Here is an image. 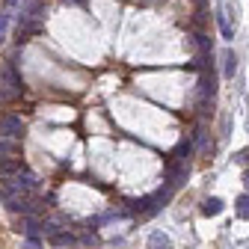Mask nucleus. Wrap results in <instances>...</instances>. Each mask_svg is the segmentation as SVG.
I'll return each mask as SVG.
<instances>
[{"instance_id":"f257e3e1","label":"nucleus","mask_w":249,"mask_h":249,"mask_svg":"<svg viewBox=\"0 0 249 249\" xmlns=\"http://www.w3.org/2000/svg\"><path fill=\"white\" fill-rule=\"evenodd\" d=\"M24 134V122L18 116H3L0 119V137H9V140H18Z\"/></svg>"},{"instance_id":"f03ea898","label":"nucleus","mask_w":249,"mask_h":249,"mask_svg":"<svg viewBox=\"0 0 249 249\" xmlns=\"http://www.w3.org/2000/svg\"><path fill=\"white\" fill-rule=\"evenodd\" d=\"M199 92H202V101H211V98H213V92H216V77H213L211 71H202Z\"/></svg>"},{"instance_id":"7ed1b4c3","label":"nucleus","mask_w":249,"mask_h":249,"mask_svg":"<svg viewBox=\"0 0 249 249\" xmlns=\"http://www.w3.org/2000/svg\"><path fill=\"white\" fill-rule=\"evenodd\" d=\"M18 172H24V169H21V160H18V158L0 160V178H15Z\"/></svg>"},{"instance_id":"20e7f679","label":"nucleus","mask_w":249,"mask_h":249,"mask_svg":"<svg viewBox=\"0 0 249 249\" xmlns=\"http://www.w3.org/2000/svg\"><path fill=\"white\" fill-rule=\"evenodd\" d=\"M24 234H27V240H39L42 237V223L36 220V216H27L24 220V229H21Z\"/></svg>"},{"instance_id":"39448f33","label":"nucleus","mask_w":249,"mask_h":249,"mask_svg":"<svg viewBox=\"0 0 249 249\" xmlns=\"http://www.w3.org/2000/svg\"><path fill=\"white\" fill-rule=\"evenodd\" d=\"M21 92H24V86H12V83H3V80H0V104L15 101Z\"/></svg>"},{"instance_id":"423d86ee","label":"nucleus","mask_w":249,"mask_h":249,"mask_svg":"<svg viewBox=\"0 0 249 249\" xmlns=\"http://www.w3.org/2000/svg\"><path fill=\"white\" fill-rule=\"evenodd\" d=\"M9 158H18V142L9 137H0V160H9Z\"/></svg>"},{"instance_id":"0eeeda50","label":"nucleus","mask_w":249,"mask_h":249,"mask_svg":"<svg viewBox=\"0 0 249 249\" xmlns=\"http://www.w3.org/2000/svg\"><path fill=\"white\" fill-rule=\"evenodd\" d=\"M148 249H172V240L163 234V231H154L148 237Z\"/></svg>"},{"instance_id":"6e6552de","label":"nucleus","mask_w":249,"mask_h":249,"mask_svg":"<svg viewBox=\"0 0 249 249\" xmlns=\"http://www.w3.org/2000/svg\"><path fill=\"white\" fill-rule=\"evenodd\" d=\"M220 211H223V199L211 196V199H205V202H202V213H205V216H216Z\"/></svg>"},{"instance_id":"1a4fd4ad","label":"nucleus","mask_w":249,"mask_h":249,"mask_svg":"<svg viewBox=\"0 0 249 249\" xmlns=\"http://www.w3.org/2000/svg\"><path fill=\"white\" fill-rule=\"evenodd\" d=\"M74 240H77V237H74V234H69V231H56V234L51 237V243H53V246H59V249H62V246H74Z\"/></svg>"},{"instance_id":"9d476101","label":"nucleus","mask_w":249,"mask_h":249,"mask_svg":"<svg viewBox=\"0 0 249 249\" xmlns=\"http://www.w3.org/2000/svg\"><path fill=\"white\" fill-rule=\"evenodd\" d=\"M190 151H193V140H181V142L175 145V151H172V158H175V160H184Z\"/></svg>"},{"instance_id":"9b49d317","label":"nucleus","mask_w":249,"mask_h":249,"mask_svg":"<svg viewBox=\"0 0 249 249\" xmlns=\"http://www.w3.org/2000/svg\"><path fill=\"white\" fill-rule=\"evenodd\" d=\"M234 205H237V216H240V220H249V193H243Z\"/></svg>"},{"instance_id":"f8f14e48","label":"nucleus","mask_w":249,"mask_h":249,"mask_svg":"<svg viewBox=\"0 0 249 249\" xmlns=\"http://www.w3.org/2000/svg\"><path fill=\"white\" fill-rule=\"evenodd\" d=\"M234 69H237V56L234 51H226V77H234Z\"/></svg>"},{"instance_id":"ddd939ff","label":"nucleus","mask_w":249,"mask_h":249,"mask_svg":"<svg viewBox=\"0 0 249 249\" xmlns=\"http://www.w3.org/2000/svg\"><path fill=\"white\" fill-rule=\"evenodd\" d=\"M216 24H220V30H223L226 39H234V30H231V24L226 21V15H216Z\"/></svg>"},{"instance_id":"4468645a","label":"nucleus","mask_w":249,"mask_h":249,"mask_svg":"<svg viewBox=\"0 0 249 249\" xmlns=\"http://www.w3.org/2000/svg\"><path fill=\"white\" fill-rule=\"evenodd\" d=\"M196 45H199V51H202V53H208V51H211V42H208V36H202V33L196 36Z\"/></svg>"},{"instance_id":"2eb2a0df","label":"nucleus","mask_w":249,"mask_h":249,"mask_svg":"<svg viewBox=\"0 0 249 249\" xmlns=\"http://www.w3.org/2000/svg\"><path fill=\"white\" fill-rule=\"evenodd\" d=\"M237 163H243V166H249V148H243V151H237V158H234Z\"/></svg>"},{"instance_id":"dca6fc26","label":"nucleus","mask_w":249,"mask_h":249,"mask_svg":"<svg viewBox=\"0 0 249 249\" xmlns=\"http://www.w3.org/2000/svg\"><path fill=\"white\" fill-rule=\"evenodd\" d=\"M6 24H9V18L0 15V42H3V36H6Z\"/></svg>"},{"instance_id":"f3484780","label":"nucleus","mask_w":249,"mask_h":249,"mask_svg":"<svg viewBox=\"0 0 249 249\" xmlns=\"http://www.w3.org/2000/svg\"><path fill=\"white\" fill-rule=\"evenodd\" d=\"M24 249H39V240H27V246Z\"/></svg>"},{"instance_id":"a211bd4d","label":"nucleus","mask_w":249,"mask_h":249,"mask_svg":"<svg viewBox=\"0 0 249 249\" xmlns=\"http://www.w3.org/2000/svg\"><path fill=\"white\" fill-rule=\"evenodd\" d=\"M243 184H246V190H249V169L243 172Z\"/></svg>"},{"instance_id":"6ab92c4d","label":"nucleus","mask_w":249,"mask_h":249,"mask_svg":"<svg viewBox=\"0 0 249 249\" xmlns=\"http://www.w3.org/2000/svg\"><path fill=\"white\" fill-rule=\"evenodd\" d=\"M6 3H9V6H15V3H18V0H6Z\"/></svg>"},{"instance_id":"aec40b11","label":"nucleus","mask_w":249,"mask_h":249,"mask_svg":"<svg viewBox=\"0 0 249 249\" xmlns=\"http://www.w3.org/2000/svg\"><path fill=\"white\" fill-rule=\"evenodd\" d=\"M196 3H199V6H205V0H196Z\"/></svg>"}]
</instances>
